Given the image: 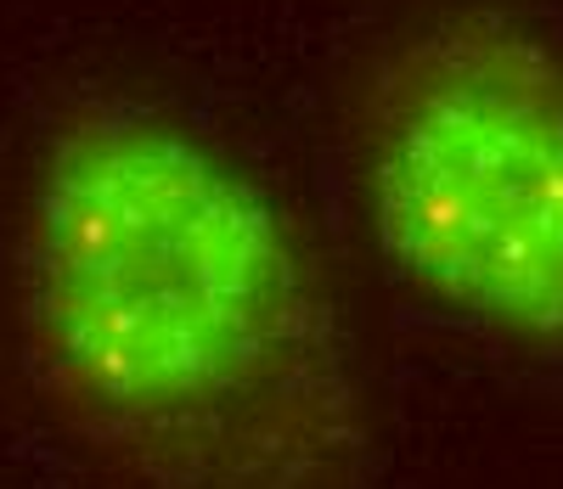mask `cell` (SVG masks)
<instances>
[{
  "label": "cell",
  "instance_id": "cell-1",
  "mask_svg": "<svg viewBox=\"0 0 563 489\" xmlns=\"http://www.w3.org/2000/svg\"><path fill=\"white\" fill-rule=\"evenodd\" d=\"M18 344L119 489H366V388L294 214L169 113L85 102L45 135Z\"/></svg>",
  "mask_w": 563,
  "mask_h": 489
},
{
  "label": "cell",
  "instance_id": "cell-2",
  "mask_svg": "<svg viewBox=\"0 0 563 489\" xmlns=\"http://www.w3.org/2000/svg\"><path fill=\"white\" fill-rule=\"evenodd\" d=\"M355 180L378 254L434 310L563 355V57L451 12L372 63Z\"/></svg>",
  "mask_w": 563,
  "mask_h": 489
}]
</instances>
